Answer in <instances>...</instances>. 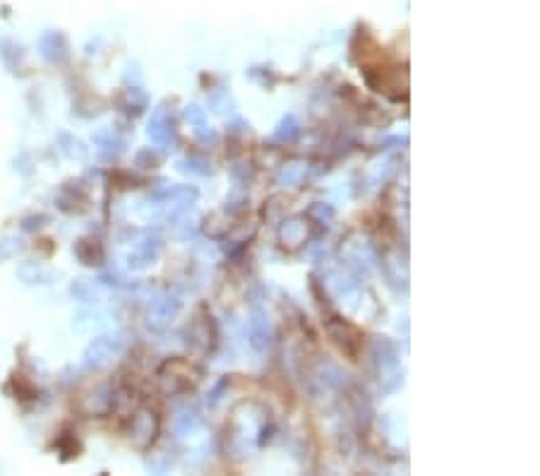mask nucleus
Wrapping results in <instances>:
<instances>
[{
  "label": "nucleus",
  "instance_id": "1",
  "mask_svg": "<svg viewBox=\"0 0 540 476\" xmlns=\"http://www.w3.org/2000/svg\"><path fill=\"white\" fill-rule=\"evenodd\" d=\"M41 48H44V56L48 61H55V58H61V53H63V39L55 37V34H48V37L41 39Z\"/></svg>",
  "mask_w": 540,
  "mask_h": 476
},
{
  "label": "nucleus",
  "instance_id": "2",
  "mask_svg": "<svg viewBox=\"0 0 540 476\" xmlns=\"http://www.w3.org/2000/svg\"><path fill=\"white\" fill-rule=\"evenodd\" d=\"M17 250H20V246H17L15 241H0V262L8 260V258H12Z\"/></svg>",
  "mask_w": 540,
  "mask_h": 476
}]
</instances>
